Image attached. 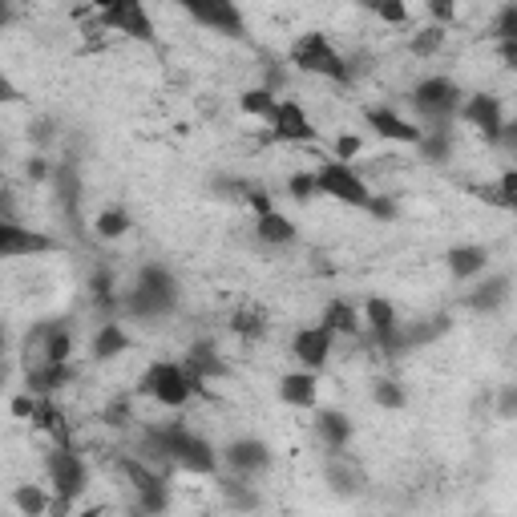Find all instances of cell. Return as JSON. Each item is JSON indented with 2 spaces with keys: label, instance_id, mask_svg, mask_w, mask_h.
Here are the masks:
<instances>
[{
  "label": "cell",
  "instance_id": "51",
  "mask_svg": "<svg viewBox=\"0 0 517 517\" xmlns=\"http://www.w3.org/2000/svg\"><path fill=\"white\" fill-rule=\"evenodd\" d=\"M497 150H505V154H517V118L501 126V138H497Z\"/></svg>",
  "mask_w": 517,
  "mask_h": 517
},
{
  "label": "cell",
  "instance_id": "15",
  "mask_svg": "<svg viewBox=\"0 0 517 517\" xmlns=\"http://www.w3.org/2000/svg\"><path fill=\"white\" fill-rule=\"evenodd\" d=\"M271 449H267V441H259V437H239V441H231L227 449H223V465L235 473V477H259V473H267L271 469Z\"/></svg>",
  "mask_w": 517,
  "mask_h": 517
},
{
  "label": "cell",
  "instance_id": "2",
  "mask_svg": "<svg viewBox=\"0 0 517 517\" xmlns=\"http://www.w3.org/2000/svg\"><path fill=\"white\" fill-rule=\"evenodd\" d=\"M178 295H182V287H178L174 271L162 263H146L134 279V291L122 295V312H130L134 320H162L178 307Z\"/></svg>",
  "mask_w": 517,
  "mask_h": 517
},
{
  "label": "cell",
  "instance_id": "50",
  "mask_svg": "<svg viewBox=\"0 0 517 517\" xmlns=\"http://www.w3.org/2000/svg\"><path fill=\"white\" fill-rule=\"evenodd\" d=\"M356 154H360V138H356V134H340V138H336V158H340V162H352Z\"/></svg>",
  "mask_w": 517,
  "mask_h": 517
},
{
  "label": "cell",
  "instance_id": "53",
  "mask_svg": "<svg viewBox=\"0 0 517 517\" xmlns=\"http://www.w3.org/2000/svg\"><path fill=\"white\" fill-rule=\"evenodd\" d=\"M29 134H33L37 142H49V138H53V122H45V118H41L37 126H29Z\"/></svg>",
  "mask_w": 517,
  "mask_h": 517
},
{
  "label": "cell",
  "instance_id": "55",
  "mask_svg": "<svg viewBox=\"0 0 517 517\" xmlns=\"http://www.w3.org/2000/svg\"><path fill=\"white\" fill-rule=\"evenodd\" d=\"M356 5H364V9H376V0H356Z\"/></svg>",
  "mask_w": 517,
  "mask_h": 517
},
{
  "label": "cell",
  "instance_id": "12",
  "mask_svg": "<svg viewBox=\"0 0 517 517\" xmlns=\"http://www.w3.org/2000/svg\"><path fill=\"white\" fill-rule=\"evenodd\" d=\"M61 243L45 231H33V227H21L17 219H0V255L5 259H29V255H49L57 251Z\"/></svg>",
  "mask_w": 517,
  "mask_h": 517
},
{
  "label": "cell",
  "instance_id": "27",
  "mask_svg": "<svg viewBox=\"0 0 517 517\" xmlns=\"http://www.w3.org/2000/svg\"><path fill=\"white\" fill-rule=\"evenodd\" d=\"M449 328H453V316H449V312H437V316H429V320H417V324L404 332V348H425V344L449 336Z\"/></svg>",
  "mask_w": 517,
  "mask_h": 517
},
{
  "label": "cell",
  "instance_id": "33",
  "mask_svg": "<svg viewBox=\"0 0 517 517\" xmlns=\"http://www.w3.org/2000/svg\"><path fill=\"white\" fill-rule=\"evenodd\" d=\"M49 493L41 489V485H17L13 489V505H17V513L21 517H41V513H49Z\"/></svg>",
  "mask_w": 517,
  "mask_h": 517
},
{
  "label": "cell",
  "instance_id": "22",
  "mask_svg": "<svg viewBox=\"0 0 517 517\" xmlns=\"http://www.w3.org/2000/svg\"><path fill=\"white\" fill-rule=\"evenodd\" d=\"M509 291H513V283H509V275H489V279H481L469 295H465V307H473V312H497V307L509 299Z\"/></svg>",
  "mask_w": 517,
  "mask_h": 517
},
{
  "label": "cell",
  "instance_id": "16",
  "mask_svg": "<svg viewBox=\"0 0 517 517\" xmlns=\"http://www.w3.org/2000/svg\"><path fill=\"white\" fill-rule=\"evenodd\" d=\"M364 126H368L372 134L388 138V142H400V146H417V142H421V134H425L417 122L400 118V114H396V110H388V106H368V110H364Z\"/></svg>",
  "mask_w": 517,
  "mask_h": 517
},
{
  "label": "cell",
  "instance_id": "45",
  "mask_svg": "<svg viewBox=\"0 0 517 517\" xmlns=\"http://www.w3.org/2000/svg\"><path fill=\"white\" fill-rule=\"evenodd\" d=\"M425 9L437 25H453L457 21V0H425Z\"/></svg>",
  "mask_w": 517,
  "mask_h": 517
},
{
  "label": "cell",
  "instance_id": "4",
  "mask_svg": "<svg viewBox=\"0 0 517 517\" xmlns=\"http://www.w3.org/2000/svg\"><path fill=\"white\" fill-rule=\"evenodd\" d=\"M150 400H158L162 408H182L190 396H202L206 392V380L194 376L186 364H174V360H158L146 368L142 384H138Z\"/></svg>",
  "mask_w": 517,
  "mask_h": 517
},
{
  "label": "cell",
  "instance_id": "29",
  "mask_svg": "<svg viewBox=\"0 0 517 517\" xmlns=\"http://www.w3.org/2000/svg\"><path fill=\"white\" fill-rule=\"evenodd\" d=\"M324 324H328L336 336H356V332L364 328V316L356 312V303H348V299H332V303L324 307Z\"/></svg>",
  "mask_w": 517,
  "mask_h": 517
},
{
  "label": "cell",
  "instance_id": "20",
  "mask_svg": "<svg viewBox=\"0 0 517 517\" xmlns=\"http://www.w3.org/2000/svg\"><path fill=\"white\" fill-rule=\"evenodd\" d=\"M312 425H316V437L324 441V449H328V453L348 449V441H352V421L344 417L340 408H320Z\"/></svg>",
  "mask_w": 517,
  "mask_h": 517
},
{
  "label": "cell",
  "instance_id": "37",
  "mask_svg": "<svg viewBox=\"0 0 517 517\" xmlns=\"http://www.w3.org/2000/svg\"><path fill=\"white\" fill-rule=\"evenodd\" d=\"M93 231H97V239H122L130 231V215L122 211V206H106V211L97 215Z\"/></svg>",
  "mask_w": 517,
  "mask_h": 517
},
{
  "label": "cell",
  "instance_id": "41",
  "mask_svg": "<svg viewBox=\"0 0 517 517\" xmlns=\"http://www.w3.org/2000/svg\"><path fill=\"white\" fill-rule=\"evenodd\" d=\"M493 41H517V0L501 5V13L493 17Z\"/></svg>",
  "mask_w": 517,
  "mask_h": 517
},
{
  "label": "cell",
  "instance_id": "24",
  "mask_svg": "<svg viewBox=\"0 0 517 517\" xmlns=\"http://www.w3.org/2000/svg\"><path fill=\"white\" fill-rule=\"evenodd\" d=\"M33 429L37 433H49L53 445H73L69 441V425H65V412L53 396H37V412H33Z\"/></svg>",
  "mask_w": 517,
  "mask_h": 517
},
{
  "label": "cell",
  "instance_id": "39",
  "mask_svg": "<svg viewBox=\"0 0 517 517\" xmlns=\"http://www.w3.org/2000/svg\"><path fill=\"white\" fill-rule=\"evenodd\" d=\"M101 425L130 429V425H134V400H130V396H114L106 408H101Z\"/></svg>",
  "mask_w": 517,
  "mask_h": 517
},
{
  "label": "cell",
  "instance_id": "46",
  "mask_svg": "<svg viewBox=\"0 0 517 517\" xmlns=\"http://www.w3.org/2000/svg\"><path fill=\"white\" fill-rule=\"evenodd\" d=\"M243 202L251 206L255 215H267V211H275V202H271V190H267V186H255V182H251V190H247V198H243Z\"/></svg>",
  "mask_w": 517,
  "mask_h": 517
},
{
  "label": "cell",
  "instance_id": "14",
  "mask_svg": "<svg viewBox=\"0 0 517 517\" xmlns=\"http://www.w3.org/2000/svg\"><path fill=\"white\" fill-rule=\"evenodd\" d=\"M332 344H336V332L320 320V324H312V328H299L295 336H291V356L303 364V368H312V372H320L328 360H332Z\"/></svg>",
  "mask_w": 517,
  "mask_h": 517
},
{
  "label": "cell",
  "instance_id": "49",
  "mask_svg": "<svg viewBox=\"0 0 517 517\" xmlns=\"http://www.w3.org/2000/svg\"><path fill=\"white\" fill-rule=\"evenodd\" d=\"M49 174H53V166H49V158H41V154H33V158L25 162V178H29V182H49Z\"/></svg>",
  "mask_w": 517,
  "mask_h": 517
},
{
  "label": "cell",
  "instance_id": "18",
  "mask_svg": "<svg viewBox=\"0 0 517 517\" xmlns=\"http://www.w3.org/2000/svg\"><path fill=\"white\" fill-rule=\"evenodd\" d=\"M69 380H73L69 360H41V364H29L25 368V388L33 396H57Z\"/></svg>",
  "mask_w": 517,
  "mask_h": 517
},
{
  "label": "cell",
  "instance_id": "25",
  "mask_svg": "<svg viewBox=\"0 0 517 517\" xmlns=\"http://www.w3.org/2000/svg\"><path fill=\"white\" fill-rule=\"evenodd\" d=\"M324 473H328V485H332L336 493H360V489H364V469H360L356 461H348L344 449H340V453H328Z\"/></svg>",
  "mask_w": 517,
  "mask_h": 517
},
{
  "label": "cell",
  "instance_id": "36",
  "mask_svg": "<svg viewBox=\"0 0 517 517\" xmlns=\"http://www.w3.org/2000/svg\"><path fill=\"white\" fill-rule=\"evenodd\" d=\"M408 49H412V57H437L441 49H445V25H425L421 33H412V41H408Z\"/></svg>",
  "mask_w": 517,
  "mask_h": 517
},
{
  "label": "cell",
  "instance_id": "11",
  "mask_svg": "<svg viewBox=\"0 0 517 517\" xmlns=\"http://www.w3.org/2000/svg\"><path fill=\"white\" fill-rule=\"evenodd\" d=\"M320 130L316 122L307 118V110L299 106L295 97H283L279 101V110L271 118V142H283V146H307V142H316Z\"/></svg>",
  "mask_w": 517,
  "mask_h": 517
},
{
  "label": "cell",
  "instance_id": "35",
  "mask_svg": "<svg viewBox=\"0 0 517 517\" xmlns=\"http://www.w3.org/2000/svg\"><path fill=\"white\" fill-rule=\"evenodd\" d=\"M223 501L231 509H259V493L247 485V477H223Z\"/></svg>",
  "mask_w": 517,
  "mask_h": 517
},
{
  "label": "cell",
  "instance_id": "31",
  "mask_svg": "<svg viewBox=\"0 0 517 517\" xmlns=\"http://www.w3.org/2000/svg\"><path fill=\"white\" fill-rule=\"evenodd\" d=\"M227 328H231V336L255 344V340L267 336V312H259V307H239V312L227 320Z\"/></svg>",
  "mask_w": 517,
  "mask_h": 517
},
{
  "label": "cell",
  "instance_id": "28",
  "mask_svg": "<svg viewBox=\"0 0 517 517\" xmlns=\"http://www.w3.org/2000/svg\"><path fill=\"white\" fill-rule=\"evenodd\" d=\"M89 299H93L97 312H106V320H110V312H118V307H122V295H118L114 275H110L106 267H97V271L89 275Z\"/></svg>",
  "mask_w": 517,
  "mask_h": 517
},
{
  "label": "cell",
  "instance_id": "43",
  "mask_svg": "<svg viewBox=\"0 0 517 517\" xmlns=\"http://www.w3.org/2000/svg\"><path fill=\"white\" fill-rule=\"evenodd\" d=\"M497 417L501 421H517V384H501L497 388Z\"/></svg>",
  "mask_w": 517,
  "mask_h": 517
},
{
  "label": "cell",
  "instance_id": "21",
  "mask_svg": "<svg viewBox=\"0 0 517 517\" xmlns=\"http://www.w3.org/2000/svg\"><path fill=\"white\" fill-rule=\"evenodd\" d=\"M134 348V336L118 324V320H106L97 328V336L89 340V356L93 360H114V356H122V352H130Z\"/></svg>",
  "mask_w": 517,
  "mask_h": 517
},
{
  "label": "cell",
  "instance_id": "30",
  "mask_svg": "<svg viewBox=\"0 0 517 517\" xmlns=\"http://www.w3.org/2000/svg\"><path fill=\"white\" fill-rule=\"evenodd\" d=\"M279 101H283V97H275L271 85H255V89H247V93L239 97V110L271 126V118H275V110H279Z\"/></svg>",
  "mask_w": 517,
  "mask_h": 517
},
{
  "label": "cell",
  "instance_id": "3",
  "mask_svg": "<svg viewBox=\"0 0 517 517\" xmlns=\"http://www.w3.org/2000/svg\"><path fill=\"white\" fill-rule=\"evenodd\" d=\"M287 61H291L299 73H307V77H328V81H336V85H356L348 57H344L324 33H303V37L291 45Z\"/></svg>",
  "mask_w": 517,
  "mask_h": 517
},
{
  "label": "cell",
  "instance_id": "32",
  "mask_svg": "<svg viewBox=\"0 0 517 517\" xmlns=\"http://www.w3.org/2000/svg\"><path fill=\"white\" fill-rule=\"evenodd\" d=\"M417 150H421L425 162H449V154H453V134H449V126H445V122L429 126V130L421 134Z\"/></svg>",
  "mask_w": 517,
  "mask_h": 517
},
{
  "label": "cell",
  "instance_id": "9",
  "mask_svg": "<svg viewBox=\"0 0 517 517\" xmlns=\"http://www.w3.org/2000/svg\"><path fill=\"white\" fill-rule=\"evenodd\" d=\"M45 477H49L53 493H65V497H81L89 485V469L73 445H53L45 453Z\"/></svg>",
  "mask_w": 517,
  "mask_h": 517
},
{
  "label": "cell",
  "instance_id": "13",
  "mask_svg": "<svg viewBox=\"0 0 517 517\" xmlns=\"http://www.w3.org/2000/svg\"><path fill=\"white\" fill-rule=\"evenodd\" d=\"M461 118H465L489 146H497L501 126H505V106H501L497 93H469L465 106H461Z\"/></svg>",
  "mask_w": 517,
  "mask_h": 517
},
{
  "label": "cell",
  "instance_id": "47",
  "mask_svg": "<svg viewBox=\"0 0 517 517\" xmlns=\"http://www.w3.org/2000/svg\"><path fill=\"white\" fill-rule=\"evenodd\" d=\"M368 215H372V219H380V223H392V219H396V202H392L388 194H372Z\"/></svg>",
  "mask_w": 517,
  "mask_h": 517
},
{
  "label": "cell",
  "instance_id": "44",
  "mask_svg": "<svg viewBox=\"0 0 517 517\" xmlns=\"http://www.w3.org/2000/svg\"><path fill=\"white\" fill-rule=\"evenodd\" d=\"M497 194H501L505 211H517V170H505V174L497 178Z\"/></svg>",
  "mask_w": 517,
  "mask_h": 517
},
{
  "label": "cell",
  "instance_id": "52",
  "mask_svg": "<svg viewBox=\"0 0 517 517\" xmlns=\"http://www.w3.org/2000/svg\"><path fill=\"white\" fill-rule=\"evenodd\" d=\"M497 57H501L505 69L517 73V41H497Z\"/></svg>",
  "mask_w": 517,
  "mask_h": 517
},
{
  "label": "cell",
  "instance_id": "40",
  "mask_svg": "<svg viewBox=\"0 0 517 517\" xmlns=\"http://www.w3.org/2000/svg\"><path fill=\"white\" fill-rule=\"evenodd\" d=\"M372 400H376L380 408L396 412V408H404V404H408V392H404V384H400V380H376V384H372Z\"/></svg>",
  "mask_w": 517,
  "mask_h": 517
},
{
  "label": "cell",
  "instance_id": "1",
  "mask_svg": "<svg viewBox=\"0 0 517 517\" xmlns=\"http://www.w3.org/2000/svg\"><path fill=\"white\" fill-rule=\"evenodd\" d=\"M146 453L158 457L166 469H182V473H194V477H219V469H223V453H215L211 441L190 433L178 421L146 429Z\"/></svg>",
  "mask_w": 517,
  "mask_h": 517
},
{
  "label": "cell",
  "instance_id": "48",
  "mask_svg": "<svg viewBox=\"0 0 517 517\" xmlns=\"http://www.w3.org/2000/svg\"><path fill=\"white\" fill-rule=\"evenodd\" d=\"M9 412H13V417H17V421H33V412H37V396H33V392L25 388L21 396H13Z\"/></svg>",
  "mask_w": 517,
  "mask_h": 517
},
{
  "label": "cell",
  "instance_id": "17",
  "mask_svg": "<svg viewBox=\"0 0 517 517\" xmlns=\"http://www.w3.org/2000/svg\"><path fill=\"white\" fill-rule=\"evenodd\" d=\"M182 364H186L194 376H202V380H227V376H231V364H227V356L219 352L215 340H194V344L186 348Z\"/></svg>",
  "mask_w": 517,
  "mask_h": 517
},
{
  "label": "cell",
  "instance_id": "19",
  "mask_svg": "<svg viewBox=\"0 0 517 517\" xmlns=\"http://www.w3.org/2000/svg\"><path fill=\"white\" fill-rule=\"evenodd\" d=\"M279 400L291 404V408H316L320 400V380L312 368H303V372H287L279 380Z\"/></svg>",
  "mask_w": 517,
  "mask_h": 517
},
{
  "label": "cell",
  "instance_id": "34",
  "mask_svg": "<svg viewBox=\"0 0 517 517\" xmlns=\"http://www.w3.org/2000/svg\"><path fill=\"white\" fill-rule=\"evenodd\" d=\"M73 356V332L61 324V320H49V332H45V356L41 360H69Z\"/></svg>",
  "mask_w": 517,
  "mask_h": 517
},
{
  "label": "cell",
  "instance_id": "26",
  "mask_svg": "<svg viewBox=\"0 0 517 517\" xmlns=\"http://www.w3.org/2000/svg\"><path fill=\"white\" fill-rule=\"evenodd\" d=\"M255 235L267 247H287V243H295V223L279 211H267V215H255Z\"/></svg>",
  "mask_w": 517,
  "mask_h": 517
},
{
  "label": "cell",
  "instance_id": "5",
  "mask_svg": "<svg viewBox=\"0 0 517 517\" xmlns=\"http://www.w3.org/2000/svg\"><path fill=\"white\" fill-rule=\"evenodd\" d=\"M89 13L97 17V29L122 33L138 45H158L146 0H89Z\"/></svg>",
  "mask_w": 517,
  "mask_h": 517
},
{
  "label": "cell",
  "instance_id": "54",
  "mask_svg": "<svg viewBox=\"0 0 517 517\" xmlns=\"http://www.w3.org/2000/svg\"><path fill=\"white\" fill-rule=\"evenodd\" d=\"M0 97H5V101H21V93H17V85L5 77V81H0Z\"/></svg>",
  "mask_w": 517,
  "mask_h": 517
},
{
  "label": "cell",
  "instance_id": "23",
  "mask_svg": "<svg viewBox=\"0 0 517 517\" xmlns=\"http://www.w3.org/2000/svg\"><path fill=\"white\" fill-rule=\"evenodd\" d=\"M445 263H449L453 279H477V275L489 271V251L481 243H461V247H453L445 255Z\"/></svg>",
  "mask_w": 517,
  "mask_h": 517
},
{
  "label": "cell",
  "instance_id": "10",
  "mask_svg": "<svg viewBox=\"0 0 517 517\" xmlns=\"http://www.w3.org/2000/svg\"><path fill=\"white\" fill-rule=\"evenodd\" d=\"M364 324H368V332H372V340H376V348H380L384 356L408 352V348H404V324H400V316H396L392 299L372 295V299L364 303Z\"/></svg>",
  "mask_w": 517,
  "mask_h": 517
},
{
  "label": "cell",
  "instance_id": "8",
  "mask_svg": "<svg viewBox=\"0 0 517 517\" xmlns=\"http://www.w3.org/2000/svg\"><path fill=\"white\" fill-rule=\"evenodd\" d=\"M316 178H320V194H328V198H336V202H344V206H356V211H368L372 190H368V182H364L348 162L328 158V162L316 170Z\"/></svg>",
  "mask_w": 517,
  "mask_h": 517
},
{
  "label": "cell",
  "instance_id": "7",
  "mask_svg": "<svg viewBox=\"0 0 517 517\" xmlns=\"http://www.w3.org/2000/svg\"><path fill=\"white\" fill-rule=\"evenodd\" d=\"M412 106H417L429 122H449V118H461L465 89L453 77H425L412 89Z\"/></svg>",
  "mask_w": 517,
  "mask_h": 517
},
{
  "label": "cell",
  "instance_id": "38",
  "mask_svg": "<svg viewBox=\"0 0 517 517\" xmlns=\"http://www.w3.org/2000/svg\"><path fill=\"white\" fill-rule=\"evenodd\" d=\"M320 194V178H316V170H295L291 178H287V198H295L299 206H307Z\"/></svg>",
  "mask_w": 517,
  "mask_h": 517
},
{
  "label": "cell",
  "instance_id": "42",
  "mask_svg": "<svg viewBox=\"0 0 517 517\" xmlns=\"http://www.w3.org/2000/svg\"><path fill=\"white\" fill-rule=\"evenodd\" d=\"M384 25H408V5L404 0H376V9H372Z\"/></svg>",
  "mask_w": 517,
  "mask_h": 517
},
{
  "label": "cell",
  "instance_id": "6",
  "mask_svg": "<svg viewBox=\"0 0 517 517\" xmlns=\"http://www.w3.org/2000/svg\"><path fill=\"white\" fill-rule=\"evenodd\" d=\"M178 5L202 29H215L223 37H231V41L247 37V17L239 9V0H178Z\"/></svg>",
  "mask_w": 517,
  "mask_h": 517
}]
</instances>
